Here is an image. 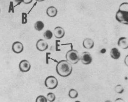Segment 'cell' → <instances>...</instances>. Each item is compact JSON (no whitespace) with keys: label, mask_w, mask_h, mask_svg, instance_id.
<instances>
[{"label":"cell","mask_w":128,"mask_h":102,"mask_svg":"<svg viewBox=\"0 0 128 102\" xmlns=\"http://www.w3.org/2000/svg\"><path fill=\"white\" fill-rule=\"evenodd\" d=\"M72 64L66 60H61L56 66V71L58 74L62 77L69 76L72 74Z\"/></svg>","instance_id":"1"},{"label":"cell","mask_w":128,"mask_h":102,"mask_svg":"<svg viewBox=\"0 0 128 102\" xmlns=\"http://www.w3.org/2000/svg\"><path fill=\"white\" fill-rule=\"evenodd\" d=\"M66 57V60L72 64H77L80 60L78 52L75 50L72 49L68 51Z\"/></svg>","instance_id":"2"},{"label":"cell","mask_w":128,"mask_h":102,"mask_svg":"<svg viewBox=\"0 0 128 102\" xmlns=\"http://www.w3.org/2000/svg\"><path fill=\"white\" fill-rule=\"evenodd\" d=\"M115 18L119 22L124 24H128V11L118 10L116 13Z\"/></svg>","instance_id":"3"},{"label":"cell","mask_w":128,"mask_h":102,"mask_svg":"<svg viewBox=\"0 0 128 102\" xmlns=\"http://www.w3.org/2000/svg\"><path fill=\"white\" fill-rule=\"evenodd\" d=\"M44 84L48 89H54L57 88L58 85V80L55 76H49L46 78Z\"/></svg>","instance_id":"4"},{"label":"cell","mask_w":128,"mask_h":102,"mask_svg":"<svg viewBox=\"0 0 128 102\" xmlns=\"http://www.w3.org/2000/svg\"><path fill=\"white\" fill-rule=\"evenodd\" d=\"M80 59L82 64L85 65L90 64L92 61V56L88 52H83L82 54Z\"/></svg>","instance_id":"5"},{"label":"cell","mask_w":128,"mask_h":102,"mask_svg":"<svg viewBox=\"0 0 128 102\" xmlns=\"http://www.w3.org/2000/svg\"><path fill=\"white\" fill-rule=\"evenodd\" d=\"M19 68L22 72H26L30 70L31 64L27 60H23L19 63Z\"/></svg>","instance_id":"6"},{"label":"cell","mask_w":128,"mask_h":102,"mask_svg":"<svg viewBox=\"0 0 128 102\" xmlns=\"http://www.w3.org/2000/svg\"><path fill=\"white\" fill-rule=\"evenodd\" d=\"M12 51L16 54L21 53L24 50L23 44L19 41L14 42L12 46Z\"/></svg>","instance_id":"7"},{"label":"cell","mask_w":128,"mask_h":102,"mask_svg":"<svg viewBox=\"0 0 128 102\" xmlns=\"http://www.w3.org/2000/svg\"><path fill=\"white\" fill-rule=\"evenodd\" d=\"M36 48L40 52H44L48 49V44L42 39H40L36 42Z\"/></svg>","instance_id":"8"},{"label":"cell","mask_w":128,"mask_h":102,"mask_svg":"<svg viewBox=\"0 0 128 102\" xmlns=\"http://www.w3.org/2000/svg\"><path fill=\"white\" fill-rule=\"evenodd\" d=\"M54 36L58 39L62 38L65 34V31L63 28L60 26H57L54 28Z\"/></svg>","instance_id":"9"},{"label":"cell","mask_w":128,"mask_h":102,"mask_svg":"<svg viewBox=\"0 0 128 102\" xmlns=\"http://www.w3.org/2000/svg\"><path fill=\"white\" fill-rule=\"evenodd\" d=\"M118 45L123 49H127L128 48V40L127 38L122 37L119 38Z\"/></svg>","instance_id":"10"},{"label":"cell","mask_w":128,"mask_h":102,"mask_svg":"<svg viewBox=\"0 0 128 102\" xmlns=\"http://www.w3.org/2000/svg\"><path fill=\"white\" fill-rule=\"evenodd\" d=\"M83 46L85 48L91 49L94 46V41L91 38H85L83 40Z\"/></svg>","instance_id":"11"},{"label":"cell","mask_w":128,"mask_h":102,"mask_svg":"<svg viewBox=\"0 0 128 102\" xmlns=\"http://www.w3.org/2000/svg\"><path fill=\"white\" fill-rule=\"evenodd\" d=\"M46 13L49 17H55L58 14L57 9L54 6L48 7L46 10Z\"/></svg>","instance_id":"12"},{"label":"cell","mask_w":128,"mask_h":102,"mask_svg":"<svg viewBox=\"0 0 128 102\" xmlns=\"http://www.w3.org/2000/svg\"><path fill=\"white\" fill-rule=\"evenodd\" d=\"M110 55L113 59L117 60L120 57V52L117 48L114 47L111 50Z\"/></svg>","instance_id":"13"},{"label":"cell","mask_w":128,"mask_h":102,"mask_svg":"<svg viewBox=\"0 0 128 102\" xmlns=\"http://www.w3.org/2000/svg\"><path fill=\"white\" fill-rule=\"evenodd\" d=\"M44 27V24L42 21H38L35 23L34 28L38 31H42Z\"/></svg>","instance_id":"14"},{"label":"cell","mask_w":128,"mask_h":102,"mask_svg":"<svg viewBox=\"0 0 128 102\" xmlns=\"http://www.w3.org/2000/svg\"><path fill=\"white\" fill-rule=\"evenodd\" d=\"M68 96L70 98L75 99L78 97V92L74 89H71L70 90L68 93Z\"/></svg>","instance_id":"15"},{"label":"cell","mask_w":128,"mask_h":102,"mask_svg":"<svg viewBox=\"0 0 128 102\" xmlns=\"http://www.w3.org/2000/svg\"><path fill=\"white\" fill-rule=\"evenodd\" d=\"M53 36V33L49 30H46L43 34L44 38L47 40H50L52 38Z\"/></svg>","instance_id":"16"},{"label":"cell","mask_w":128,"mask_h":102,"mask_svg":"<svg viewBox=\"0 0 128 102\" xmlns=\"http://www.w3.org/2000/svg\"><path fill=\"white\" fill-rule=\"evenodd\" d=\"M49 102H54L56 99V96L55 94L52 92H49L47 94V98H46Z\"/></svg>","instance_id":"17"},{"label":"cell","mask_w":128,"mask_h":102,"mask_svg":"<svg viewBox=\"0 0 128 102\" xmlns=\"http://www.w3.org/2000/svg\"><path fill=\"white\" fill-rule=\"evenodd\" d=\"M123 87L120 84H118L114 88V90L116 93L118 94H122L124 91Z\"/></svg>","instance_id":"18"},{"label":"cell","mask_w":128,"mask_h":102,"mask_svg":"<svg viewBox=\"0 0 128 102\" xmlns=\"http://www.w3.org/2000/svg\"><path fill=\"white\" fill-rule=\"evenodd\" d=\"M36 102H47V98L43 95H40L36 98Z\"/></svg>","instance_id":"19"},{"label":"cell","mask_w":128,"mask_h":102,"mask_svg":"<svg viewBox=\"0 0 128 102\" xmlns=\"http://www.w3.org/2000/svg\"><path fill=\"white\" fill-rule=\"evenodd\" d=\"M119 10L128 11V3L124 2L121 4L119 7Z\"/></svg>","instance_id":"20"},{"label":"cell","mask_w":128,"mask_h":102,"mask_svg":"<svg viewBox=\"0 0 128 102\" xmlns=\"http://www.w3.org/2000/svg\"><path fill=\"white\" fill-rule=\"evenodd\" d=\"M27 15L25 13H23L22 14V24H26L27 22Z\"/></svg>","instance_id":"21"},{"label":"cell","mask_w":128,"mask_h":102,"mask_svg":"<svg viewBox=\"0 0 128 102\" xmlns=\"http://www.w3.org/2000/svg\"><path fill=\"white\" fill-rule=\"evenodd\" d=\"M22 2L24 4H30L33 1V0H22Z\"/></svg>","instance_id":"22"},{"label":"cell","mask_w":128,"mask_h":102,"mask_svg":"<svg viewBox=\"0 0 128 102\" xmlns=\"http://www.w3.org/2000/svg\"><path fill=\"white\" fill-rule=\"evenodd\" d=\"M128 55L126 56L125 58V59H124V63H125V64L126 65V66H128Z\"/></svg>","instance_id":"23"},{"label":"cell","mask_w":128,"mask_h":102,"mask_svg":"<svg viewBox=\"0 0 128 102\" xmlns=\"http://www.w3.org/2000/svg\"><path fill=\"white\" fill-rule=\"evenodd\" d=\"M115 102H123L124 100L122 98H118L115 100Z\"/></svg>","instance_id":"24"},{"label":"cell","mask_w":128,"mask_h":102,"mask_svg":"<svg viewBox=\"0 0 128 102\" xmlns=\"http://www.w3.org/2000/svg\"><path fill=\"white\" fill-rule=\"evenodd\" d=\"M36 0L37 2H40L44 1L45 0Z\"/></svg>","instance_id":"25"},{"label":"cell","mask_w":128,"mask_h":102,"mask_svg":"<svg viewBox=\"0 0 128 102\" xmlns=\"http://www.w3.org/2000/svg\"></svg>","instance_id":"26"}]
</instances>
